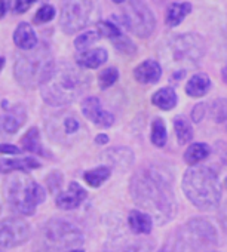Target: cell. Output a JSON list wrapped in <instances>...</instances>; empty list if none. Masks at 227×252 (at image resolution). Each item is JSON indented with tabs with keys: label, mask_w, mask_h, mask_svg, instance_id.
<instances>
[{
	"label": "cell",
	"mask_w": 227,
	"mask_h": 252,
	"mask_svg": "<svg viewBox=\"0 0 227 252\" xmlns=\"http://www.w3.org/2000/svg\"><path fill=\"white\" fill-rule=\"evenodd\" d=\"M61 183H63V175H61L60 172H57V171H54L52 174H49L48 178H46L48 190H49V191H54V193H55L57 190H60Z\"/></svg>",
	"instance_id": "obj_35"
},
{
	"label": "cell",
	"mask_w": 227,
	"mask_h": 252,
	"mask_svg": "<svg viewBox=\"0 0 227 252\" xmlns=\"http://www.w3.org/2000/svg\"><path fill=\"white\" fill-rule=\"evenodd\" d=\"M0 252H2V251H0Z\"/></svg>",
	"instance_id": "obj_50"
},
{
	"label": "cell",
	"mask_w": 227,
	"mask_h": 252,
	"mask_svg": "<svg viewBox=\"0 0 227 252\" xmlns=\"http://www.w3.org/2000/svg\"><path fill=\"white\" fill-rule=\"evenodd\" d=\"M111 175V169L108 166H98L83 174V180L91 187H99L104 181H107Z\"/></svg>",
	"instance_id": "obj_27"
},
{
	"label": "cell",
	"mask_w": 227,
	"mask_h": 252,
	"mask_svg": "<svg viewBox=\"0 0 227 252\" xmlns=\"http://www.w3.org/2000/svg\"><path fill=\"white\" fill-rule=\"evenodd\" d=\"M150 140L156 147H163L166 143V126L161 117H156L152 123V134Z\"/></svg>",
	"instance_id": "obj_28"
},
{
	"label": "cell",
	"mask_w": 227,
	"mask_h": 252,
	"mask_svg": "<svg viewBox=\"0 0 227 252\" xmlns=\"http://www.w3.org/2000/svg\"><path fill=\"white\" fill-rule=\"evenodd\" d=\"M80 128V123L74 117H65L64 119V131L67 134H76Z\"/></svg>",
	"instance_id": "obj_36"
},
{
	"label": "cell",
	"mask_w": 227,
	"mask_h": 252,
	"mask_svg": "<svg viewBox=\"0 0 227 252\" xmlns=\"http://www.w3.org/2000/svg\"><path fill=\"white\" fill-rule=\"evenodd\" d=\"M211 149L208 144L205 143H195L192 146L187 147L186 153H184V162L190 166H195L196 163L202 162L203 159L208 158Z\"/></svg>",
	"instance_id": "obj_24"
},
{
	"label": "cell",
	"mask_w": 227,
	"mask_h": 252,
	"mask_svg": "<svg viewBox=\"0 0 227 252\" xmlns=\"http://www.w3.org/2000/svg\"><path fill=\"white\" fill-rule=\"evenodd\" d=\"M192 12V5L190 3H174L168 8L166 11V24L169 27H177L183 23V20Z\"/></svg>",
	"instance_id": "obj_23"
},
{
	"label": "cell",
	"mask_w": 227,
	"mask_h": 252,
	"mask_svg": "<svg viewBox=\"0 0 227 252\" xmlns=\"http://www.w3.org/2000/svg\"><path fill=\"white\" fill-rule=\"evenodd\" d=\"M211 114H212L214 120L218 123L227 120V99L220 98V99L214 101V104L211 107Z\"/></svg>",
	"instance_id": "obj_32"
},
{
	"label": "cell",
	"mask_w": 227,
	"mask_h": 252,
	"mask_svg": "<svg viewBox=\"0 0 227 252\" xmlns=\"http://www.w3.org/2000/svg\"><path fill=\"white\" fill-rule=\"evenodd\" d=\"M205 111H206V104L200 102V104L195 105V108L192 110V120H193V122H196V123H199V122L203 119Z\"/></svg>",
	"instance_id": "obj_38"
},
{
	"label": "cell",
	"mask_w": 227,
	"mask_h": 252,
	"mask_svg": "<svg viewBox=\"0 0 227 252\" xmlns=\"http://www.w3.org/2000/svg\"><path fill=\"white\" fill-rule=\"evenodd\" d=\"M143 249H141V246H132V248H128L125 252H141Z\"/></svg>",
	"instance_id": "obj_43"
},
{
	"label": "cell",
	"mask_w": 227,
	"mask_h": 252,
	"mask_svg": "<svg viewBox=\"0 0 227 252\" xmlns=\"http://www.w3.org/2000/svg\"><path fill=\"white\" fill-rule=\"evenodd\" d=\"M177 94L172 88H162L153 94L152 102L161 110H172L177 105Z\"/></svg>",
	"instance_id": "obj_22"
},
{
	"label": "cell",
	"mask_w": 227,
	"mask_h": 252,
	"mask_svg": "<svg viewBox=\"0 0 227 252\" xmlns=\"http://www.w3.org/2000/svg\"><path fill=\"white\" fill-rule=\"evenodd\" d=\"M36 2V0H15V8H14V12L15 14H26L30 8H32V5Z\"/></svg>",
	"instance_id": "obj_37"
},
{
	"label": "cell",
	"mask_w": 227,
	"mask_h": 252,
	"mask_svg": "<svg viewBox=\"0 0 227 252\" xmlns=\"http://www.w3.org/2000/svg\"><path fill=\"white\" fill-rule=\"evenodd\" d=\"M40 162L34 158H18V159H0V174H11L15 171L26 172L39 169Z\"/></svg>",
	"instance_id": "obj_18"
},
{
	"label": "cell",
	"mask_w": 227,
	"mask_h": 252,
	"mask_svg": "<svg viewBox=\"0 0 227 252\" xmlns=\"http://www.w3.org/2000/svg\"><path fill=\"white\" fill-rule=\"evenodd\" d=\"M220 222L223 224V227L227 230V202L221 206L220 209Z\"/></svg>",
	"instance_id": "obj_41"
},
{
	"label": "cell",
	"mask_w": 227,
	"mask_h": 252,
	"mask_svg": "<svg viewBox=\"0 0 227 252\" xmlns=\"http://www.w3.org/2000/svg\"><path fill=\"white\" fill-rule=\"evenodd\" d=\"M54 17H55V8L52 5H43L36 12L33 21H34V24H45V23H49L51 20H54Z\"/></svg>",
	"instance_id": "obj_33"
},
{
	"label": "cell",
	"mask_w": 227,
	"mask_h": 252,
	"mask_svg": "<svg viewBox=\"0 0 227 252\" xmlns=\"http://www.w3.org/2000/svg\"><path fill=\"white\" fill-rule=\"evenodd\" d=\"M97 30L99 32L101 37H108L111 40H115L122 36V32L119 30V27L110 21H99L97 24Z\"/></svg>",
	"instance_id": "obj_31"
},
{
	"label": "cell",
	"mask_w": 227,
	"mask_h": 252,
	"mask_svg": "<svg viewBox=\"0 0 227 252\" xmlns=\"http://www.w3.org/2000/svg\"><path fill=\"white\" fill-rule=\"evenodd\" d=\"M111 2H115V3H118V5H121V3H124V2H127V0H111Z\"/></svg>",
	"instance_id": "obj_46"
},
{
	"label": "cell",
	"mask_w": 227,
	"mask_h": 252,
	"mask_svg": "<svg viewBox=\"0 0 227 252\" xmlns=\"http://www.w3.org/2000/svg\"><path fill=\"white\" fill-rule=\"evenodd\" d=\"M108 58V54L104 48H95V49H88L85 52H80L76 57V64L80 68H98L102 65Z\"/></svg>",
	"instance_id": "obj_19"
},
{
	"label": "cell",
	"mask_w": 227,
	"mask_h": 252,
	"mask_svg": "<svg viewBox=\"0 0 227 252\" xmlns=\"http://www.w3.org/2000/svg\"><path fill=\"white\" fill-rule=\"evenodd\" d=\"M217 239V231L209 221L193 218L181 227L177 248L180 252H212Z\"/></svg>",
	"instance_id": "obj_7"
},
{
	"label": "cell",
	"mask_w": 227,
	"mask_h": 252,
	"mask_svg": "<svg viewBox=\"0 0 227 252\" xmlns=\"http://www.w3.org/2000/svg\"><path fill=\"white\" fill-rule=\"evenodd\" d=\"M3 67H5V58H3V57H0V71L3 70Z\"/></svg>",
	"instance_id": "obj_44"
},
{
	"label": "cell",
	"mask_w": 227,
	"mask_h": 252,
	"mask_svg": "<svg viewBox=\"0 0 227 252\" xmlns=\"http://www.w3.org/2000/svg\"><path fill=\"white\" fill-rule=\"evenodd\" d=\"M32 234L30 224L23 218L0 220V251L24 245Z\"/></svg>",
	"instance_id": "obj_10"
},
{
	"label": "cell",
	"mask_w": 227,
	"mask_h": 252,
	"mask_svg": "<svg viewBox=\"0 0 227 252\" xmlns=\"http://www.w3.org/2000/svg\"><path fill=\"white\" fill-rule=\"evenodd\" d=\"M3 194L11 208L21 215H33L46 199L45 189L26 174L11 175L5 181Z\"/></svg>",
	"instance_id": "obj_5"
},
{
	"label": "cell",
	"mask_w": 227,
	"mask_h": 252,
	"mask_svg": "<svg viewBox=\"0 0 227 252\" xmlns=\"http://www.w3.org/2000/svg\"><path fill=\"white\" fill-rule=\"evenodd\" d=\"M99 37H101V34H99V32H98L97 29H95V30L85 32V33H82L80 36L76 37V40H74V48H76L77 51H80V52H85V51H88Z\"/></svg>",
	"instance_id": "obj_29"
},
{
	"label": "cell",
	"mask_w": 227,
	"mask_h": 252,
	"mask_svg": "<svg viewBox=\"0 0 227 252\" xmlns=\"http://www.w3.org/2000/svg\"><path fill=\"white\" fill-rule=\"evenodd\" d=\"M113 45H115V48H116L119 52L127 54V55H132V54H135V51H137V48H135V45L132 43V40L128 39L127 36H124V34H122L121 37H118V39L113 40Z\"/></svg>",
	"instance_id": "obj_34"
},
{
	"label": "cell",
	"mask_w": 227,
	"mask_h": 252,
	"mask_svg": "<svg viewBox=\"0 0 227 252\" xmlns=\"http://www.w3.org/2000/svg\"><path fill=\"white\" fill-rule=\"evenodd\" d=\"M14 43L21 49V51H32L34 49L39 42L37 36L33 30V27L29 23H20L14 32Z\"/></svg>",
	"instance_id": "obj_16"
},
{
	"label": "cell",
	"mask_w": 227,
	"mask_h": 252,
	"mask_svg": "<svg viewBox=\"0 0 227 252\" xmlns=\"http://www.w3.org/2000/svg\"><path fill=\"white\" fill-rule=\"evenodd\" d=\"M21 149L14 144H0V155H20Z\"/></svg>",
	"instance_id": "obj_39"
},
{
	"label": "cell",
	"mask_w": 227,
	"mask_h": 252,
	"mask_svg": "<svg viewBox=\"0 0 227 252\" xmlns=\"http://www.w3.org/2000/svg\"><path fill=\"white\" fill-rule=\"evenodd\" d=\"M128 224L135 234H149L153 228V220L149 214L134 209L128 215Z\"/></svg>",
	"instance_id": "obj_20"
},
{
	"label": "cell",
	"mask_w": 227,
	"mask_h": 252,
	"mask_svg": "<svg viewBox=\"0 0 227 252\" xmlns=\"http://www.w3.org/2000/svg\"><path fill=\"white\" fill-rule=\"evenodd\" d=\"M11 8V0H0V20H2Z\"/></svg>",
	"instance_id": "obj_40"
},
{
	"label": "cell",
	"mask_w": 227,
	"mask_h": 252,
	"mask_svg": "<svg viewBox=\"0 0 227 252\" xmlns=\"http://www.w3.org/2000/svg\"><path fill=\"white\" fill-rule=\"evenodd\" d=\"M55 65L52 52L46 43L37 45L34 49L27 51L17 57L14 65V76L20 86L26 89L40 88L51 74Z\"/></svg>",
	"instance_id": "obj_4"
},
{
	"label": "cell",
	"mask_w": 227,
	"mask_h": 252,
	"mask_svg": "<svg viewBox=\"0 0 227 252\" xmlns=\"http://www.w3.org/2000/svg\"><path fill=\"white\" fill-rule=\"evenodd\" d=\"M223 79L226 80V83H227V67H224L223 68Z\"/></svg>",
	"instance_id": "obj_45"
},
{
	"label": "cell",
	"mask_w": 227,
	"mask_h": 252,
	"mask_svg": "<svg viewBox=\"0 0 227 252\" xmlns=\"http://www.w3.org/2000/svg\"><path fill=\"white\" fill-rule=\"evenodd\" d=\"M95 143H97L98 146H104V144L108 143V137H107L105 134H98L97 138H95Z\"/></svg>",
	"instance_id": "obj_42"
},
{
	"label": "cell",
	"mask_w": 227,
	"mask_h": 252,
	"mask_svg": "<svg viewBox=\"0 0 227 252\" xmlns=\"http://www.w3.org/2000/svg\"><path fill=\"white\" fill-rule=\"evenodd\" d=\"M131 194L134 202L146 209L149 215L162 224L168 222L175 212V196L169 178L156 166L140 169L131 180Z\"/></svg>",
	"instance_id": "obj_1"
},
{
	"label": "cell",
	"mask_w": 227,
	"mask_h": 252,
	"mask_svg": "<svg viewBox=\"0 0 227 252\" xmlns=\"http://www.w3.org/2000/svg\"><path fill=\"white\" fill-rule=\"evenodd\" d=\"M171 52L178 63H197L205 54V42L197 34H181L172 40Z\"/></svg>",
	"instance_id": "obj_11"
},
{
	"label": "cell",
	"mask_w": 227,
	"mask_h": 252,
	"mask_svg": "<svg viewBox=\"0 0 227 252\" xmlns=\"http://www.w3.org/2000/svg\"><path fill=\"white\" fill-rule=\"evenodd\" d=\"M212 252H215V251H212Z\"/></svg>",
	"instance_id": "obj_49"
},
{
	"label": "cell",
	"mask_w": 227,
	"mask_h": 252,
	"mask_svg": "<svg viewBox=\"0 0 227 252\" xmlns=\"http://www.w3.org/2000/svg\"><path fill=\"white\" fill-rule=\"evenodd\" d=\"M82 231L67 220H49L37 234V252H68L82 245Z\"/></svg>",
	"instance_id": "obj_6"
},
{
	"label": "cell",
	"mask_w": 227,
	"mask_h": 252,
	"mask_svg": "<svg viewBox=\"0 0 227 252\" xmlns=\"http://www.w3.org/2000/svg\"><path fill=\"white\" fill-rule=\"evenodd\" d=\"M89 77L67 61L55 63L51 74L40 86L42 98L54 107L68 105L88 89Z\"/></svg>",
	"instance_id": "obj_2"
},
{
	"label": "cell",
	"mask_w": 227,
	"mask_h": 252,
	"mask_svg": "<svg viewBox=\"0 0 227 252\" xmlns=\"http://www.w3.org/2000/svg\"><path fill=\"white\" fill-rule=\"evenodd\" d=\"M82 113L88 120H91L92 123L99 126V128H108L115 122V116L101 107V102L97 96H88L83 99Z\"/></svg>",
	"instance_id": "obj_12"
},
{
	"label": "cell",
	"mask_w": 227,
	"mask_h": 252,
	"mask_svg": "<svg viewBox=\"0 0 227 252\" xmlns=\"http://www.w3.org/2000/svg\"><path fill=\"white\" fill-rule=\"evenodd\" d=\"M21 147L29 152V153H33V155H39L42 156L45 152L42 149V144H40V132L37 128H30L24 137L21 138Z\"/></svg>",
	"instance_id": "obj_25"
},
{
	"label": "cell",
	"mask_w": 227,
	"mask_h": 252,
	"mask_svg": "<svg viewBox=\"0 0 227 252\" xmlns=\"http://www.w3.org/2000/svg\"><path fill=\"white\" fill-rule=\"evenodd\" d=\"M68 252H85L83 249H73V251H68Z\"/></svg>",
	"instance_id": "obj_47"
},
{
	"label": "cell",
	"mask_w": 227,
	"mask_h": 252,
	"mask_svg": "<svg viewBox=\"0 0 227 252\" xmlns=\"http://www.w3.org/2000/svg\"><path fill=\"white\" fill-rule=\"evenodd\" d=\"M174 129H175V134H177L178 144L186 146V144H189L192 141L193 129H192L190 122L184 116H177L174 119Z\"/></svg>",
	"instance_id": "obj_26"
},
{
	"label": "cell",
	"mask_w": 227,
	"mask_h": 252,
	"mask_svg": "<svg viewBox=\"0 0 227 252\" xmlns=\"http://www.w3.org/2000/svg\"><path fill=\"white\" fill-rule=\"evenodd\" d=\"M161 76H162V68L153 60H146L138 67H135V70H134L135 80L140 82V83H143V85L156 83L161 79Z\"/></svg>",
	"instance_id": "obj_17"
},
{
	"label": "cell",
	"mask_w": 227,
	"mask_h": 252,
	"mask_svg": "<svg viewBox=\"0 0 227 252\" xmlns=\"http://www.w3.org/2000/svg\"><path fill=\"white\" fill-rule=\"evenodd\" d=\"M186 197L200 211L215 209L221 202V184L214 171L206 166L190 168L181 183Z\"/></svg>",
	"instance_id": "obj_3"
},
{
	"label": "cell",
	"mask_w": 227,
	"mask_h": 252,
	"mask_svg": "<svg viewBox=\"0 0 227 252\" xmlns=\"http://www.w3.org/2000/svg\"><path fill=\"white\" fill-rule=\"evenodd\" d=\"M86 196H88V193L83 187H80V184L70 183L67 191L58 193L55 203L63 211H71V209H76L77 206H80V203L86 199Z\"/></svg>",
	"instance_id": "obj_14"
},
{
	"label": "cell",
	"mask_w": 227,
	"mask_h": 252,
	"mask_svg": "<svg viewBox=\"0 0 227 252\" xmlns=\"http://www.w3.org/2000/svg\"><path fill=\"white\" fill-rule=\"evenodd\" d=\"M119 79V71L115 67H108L104 68L99 74H98V85L101 89H107L111 85H115Z\"/></svg>",
	"instance_id": "obj_30"
},
{
	"label": "cell",
	"mask_w": 227,
	"mask_h": 252,
	"mask_svg": "<svg viewBox=\"0 0 227 252\" xmlns=\"http://www.w3.org/2000/svg\"><path fill=\"white\" fill-rule=\"evenodd\" d=\"M97 0H64L61 8L60 26L65 34H73L91 23Z\"/></svg>",
	"instance_id": "obj_9"
},
{
	"label": "cell",
	"mask_w": 227,
	"mask_h": 252,
	"mask_svg": "<svg viewBox=\"0 0 227 252\" xmlns=\"http://www.w3.org/2000/svg\"><path fill=\"white\" fill-rule=\"evenodd\" d=\"M211 88V79L205 73L195 74L186 85V94L192 98L203 96Z\"/></svg>",
	"instance_id": "obj_21"
},
{
	"label": "cell",
	"mask_w": 227,
	"mask_h": 252,
	"mask_svg": "<svg viewBox=\"0 0 227 252\" xmlns=\"http://www.w3.org/2000/svg\"><path fill=\"white\" fill-rule=\"evenodd\" d=\"M122 23L131 33L141 39L152 36L156 29L155 14L144 0H128V5L124 8Z\"/></svg>",
	"instance_id": "obj_8"
},
{
	"label": "cell",
	"mask_w": 227,
	"mask_h": 252,
	"mask_svg": "<svg viewBox=\"0 0 227 252\" xmlns=\"http://www.w3.org/2000/svg\"><path fill=\"white\" fill-rule=\"evenodd\" d=\"M102 159L113 168H119L121 171H125L130 168L134 162V153L128 147H115L108 149L104 155Z\"/></svg>",
	"instance_id": "obj_15"
},
{
	"label": "cell",
	"mask_w": 227,
	"mask_h": 252,
	"mask_svg": "<svg viewBox=\"0 0 227 252\" xmlns=\"http://www.w3.org/2000/svg\"><path fill=\"white\" fill-rule=\"evenodd\" d=\"M3 108L6 110V114L0 117V126H2V129L6 134H15L26 123L27 119L26 107L23 104H17L15 107L9 108L8 101H3Z\"/></svg>",
	"instance_id": "obj_13"
},
{
	"label": "cell",
	"mask_w": 227,
	"mask_h": 252,
	"mask_svg": "<svg viewBox=\"0 0 227 252\" xmlns=\"http://www.w3.org/2000/svg\"><path fill=\"white\" fill-rule=\"evenodd\" d=\"M224 187L227 189V178H226V181H224Z\"/></svg>",
	"instance_id": "obj_48"
}]
</instances>
